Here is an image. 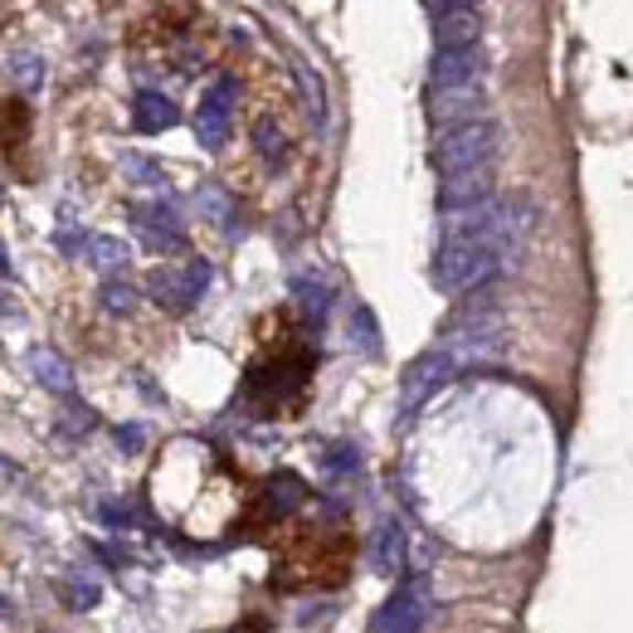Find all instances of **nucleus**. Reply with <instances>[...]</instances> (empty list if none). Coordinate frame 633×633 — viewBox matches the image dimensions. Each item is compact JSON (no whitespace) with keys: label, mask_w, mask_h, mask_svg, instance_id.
<instances>
[{"label":"nucleus","mask_w":633,"mask_h":633,"mask_svg":"<svg viewBox=\"0 0 633 633\" xmlns=\"http://www.w3.org/2000/svg\"><path fill=\"white\" fill-rule=\"evenodd\" d=\"M259 361L249 366L244 380V400L259 409L264 419H292L308 405V380H312V351L302 346L298 326L288 316L268 322V336L259 332Z\"/></svg>","instance_id":"1"},{"label":"nucleus","mask_w":633,"mask_h":633,"mask_svg":"<svg viewBox=\"0 0 633 633\" xmlns=\"http://www.w3.org/2000/svg\"><path fill=\"white\" fill-rule=\"evenodd\" d=\"M0 151H6L10 167L25 161L30 151V108L20 98H0Z\"/></svg>","instance_id":"4"},{"label":"nucleus","mask_w":633,"mask_h":633,"mask_svg":"<svg viewBox=\"0 0 633 633\" xmlns=\"http://www.w3.org/2000/svg\"><path fill=\"white\" fill-rule=\"evenodd\" d=\"M356 541L346 526H298L278 550L273 590H332L346 580Z\"/></svg>","instance_id":"2"},{"label":"nucleus","mask_w":633,"mask_h":633,"mask_svg":"<svg viewBox=\"0 0 633 633\" xmlns=\"http://www.w3.org/2000/svg\"><path fill=\"white\" fill-rule=\"evenodd\" d=\"M487 191V171L478 167V171H463V175H449V185H443V205H453V201H478V195Z\"/></svg>","instance_id":"5"},{"label":"nucleus","mask_w":633,"mask_h":633,"mask_svg":"<svg viewBox=\"0 0 633 633\" xmlns=\"http://www.w3.org/2000/svg\"><path fill=\"white\" fill-rule=\"evenodd\" d=\"M487 147H492V127H459V132L443 137L439 161H443V171H449V175H463V171L483 167Z\"/></svg>","instance_id":"3"},{"label":"nucleus","mask_w":633,"mask_h":633,"mask_svg":"<svg viewBox=\"0 0 633 633\" xmlns=\"http://www.w3.org/2000/svg\"><path fill=\"white\" fill-rule=\"evenodd\" d=\"M171 108H167V98H142V122L147 127H167L171 122Z\"/></svg>","instance_id":"6"}]
</instances>
